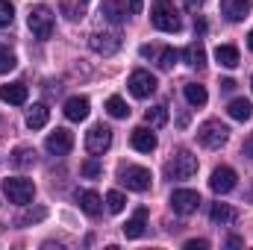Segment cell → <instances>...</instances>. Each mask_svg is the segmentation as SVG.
<instances>
[{
  "instance_id": "1",
  "label": "cell",
  "mask_w": 253,
  "mask_h": 250,
  "mask_svg": "<svg viewBox=\"0 0 253 250\" xmlns=\"http://www.w3.org/2000/svg\"><path fill=\"white\" fill-rule=\"evenodd\" d=\"M150 24L159 30V33H180V18H177V9L171 0H153V9H150Z\"/></svg>"
},
{
  "instance_id": "2",
  "label": "cell",
  "mask_w": 253,
  "mask_h": 250,
  "mask_svg": "<svg viewBox=\"0 0 253 250\" xmlns=\"http://www.w3.org/2000/svg\"><path fill=\"white\" fill-rule=\"evenodd\" d=\"M165 174L168 180H191L197 174V156L191 150H177L174 159L165 165Z\"/></svg>"
},
{
  "instance_id": "3",
  "label": "cell",
  "mask_w": 253,
  "mask_h": 250,
  "mask_svg": "<svg viewBox=\"0 0 253 250\" xmlns=\"http://www.w3.org/2000/svg\"><path fill=\"white\" fill-rule=\"evenodd\" d=\"M3 191H6V197H9V203L30 206L33 197H36V183H33V180H24V177H6V180H3Z\"/></svg>"
},
{
  "instance_id": "4",
  "label": "cell",
  "mask_w": 253,
  "mask_h": 250,
  "mask_svg": "<svg viewBox=\"0 0 253 250\" xmlns=\"http://www.w3.org/2000/svg\"><path fill=\"white\" fill-rule=\"evenodd\" d=\"M27 27L33 30V36L39 42H47L53 36V15H50V9L47 6H33L30 15H27Z\"/></svg>"
},
{
  "instance_id": "5",
  "label": "cell",
  "mask_w": 253,
  "mask_h": 250,
  "mask_svg": "<svg viewBox=\"0 0 253 250\" xmlns=\"http://www.w3.org/2000/svg\"><path fill=\"white\" fill-rule=\"evenodd\" d=\"M150 171L141 168V165H121L118 168V183L126 186L129 191H147L150 188Z\"/></svg>"
},
{
  "instance_id": "6",
  "label": "cell",
  "mask_w": 253,
  "mask_h": 250,
  "mask_svg": "<svg viewBox=\"0 0 253 250\" xmlns=\"http://www.w3.org/2000/svg\"><path fill=\"white\" fill-rule=\"evenodd\" d=\"M227 138H230V129L221 124V121H206V124L197 129V141H200L203 147H209V150L224 147V144H227Z\"/></svg>"
},
{
  "instance_id": "7",
  "label": "cell",
  "mask_w": 253,
  "mask_h": 250,
  "mask_svg": "<svg viewBox=\"0 0 253 250\" xmlns=\"http://www.w3.org/2000/svg\"><path fill=\"white\" fill-rule=\"evenodd\" d=\"M126 88H129L132 97L144 100V97H150V94L156 91V77H153L150 71H132L129 80H126Z\"/></svg>"
},
{
  "instance_id": "8",
  "label": "cell",
  "mask_w": 253,
  "mask_h": 250,
  "mask_svg": "<svg viewBox=\"0 0 253 250\" xmlns=\"http://www.w3.org/2000/svg\"><path fill=\"white\" fill-rule=\"evenodd\" d=\"M109 144H112V129H109V126L94 124L88 132H85V147H88V153L100 156V153L109 150Z\"/></svg>"
},
{
  "instance_id": "9",
  "label": "cell",
  "mask_w": 253,
  "mask_h": 250,
  "mask_svg": "<svg viewBox=\"0 0 253 250\" xmlns=\"http://www.w3.org/2000/svg\"><path fill=\"white\" fill-rule=\"evenodd\" d=\"M197 206H200V194L191 188H177L171 194V209L177 215H191V212H197Z\"/></svg>"
},
{
  "instance_id": "10",
  "label": "cell",
  "mask_w": 253,
  "mask_h": 250,
  "mask_svg": "<svg viewBox=\"0 0 253 250\" xmlns=\"http://www.w3.org/2000/svg\"><path fill=\"white\" fill-rule=\"evenodd\" d=\"M44 147L53 153V156H68L71 153V147H74V135H71V129H53L50 135H47V141H44Z\"/></svg>"
},
{
  "instance_id": "11",
  "label": "cell",
  "mask_w": 253,
  "mask_h": 250,
  "mask_svg": "<svg viewBox=\"0 0 253 250\" xmlns=\"http://www.w3.org/2000/svg\"><path fill=\"white\" fill-rule=\"evenodd\" d=\"M88 44H91L94 53H100V56H112V53L121 47V36H118V33H94V36L88 39Z\"/></svg>"
},
{
  "instance_id": "12",
  "label": "cell",
  "mask_w": 253,
  "mask_h": 250,
  "mask_svg": "<svg viewBox=\"0 0 253 250\" xmlns=\"http://www.w3.org/2000/svg\"><path fill=\"white\" fill-rule=\"evenodd\" d=\"M236 171L233 168H227V165H221V168H215L212 171V177H209V188L212 191H218V194H227V191H233L236 188Z\"/></svg>"
},
{
  "instance_id": "13",
  "label": "cell",
  "mask_w": 253,
  "mask_h": 250,
  "mask_svg": "<svg viewBox=\"0 0 253 250\" xmlns=\"http://www.w3.org/2000/svg\"><path fill=\"white\" fill-rule=\"evenodd\" d=\"M129 144L138 153H150V150H156V132H150L147 126H135L132 135H129Z\"/></svg>"
},
{
  "instance_id": "14",
  "label": "cell",
  "mask_w": 253,
  "mask_h": 250,
  "mask_svg": "<svg viewBox=\"0 0 253 250\" xmlns=\"http://www.w3.org/2000/svg\"><path fill=\"white\" fill-rule=\"evenodd\" d=\"M77 203H80V209H83L85 215H91V218H97V215L103 212V200H100L97 191H88V188L77 191Z\"/></svg>"
},
{
  "instance_id": "15",
  "label": "cell",
  "mask_w": 253,
  "mask_h": 250,
  "mask_svg": "<svg viewBox=\"0 0 253 250\" xmlns=\"http://www.w3.org/2000/svg\"><path fill=\"white\" fill-rule=\"evenodd\" d=\"M253 0H221V12L227 21H245L251 12Z\"/></svg>"
},
{
  "instance_id": "16",
  "label": "cell",
  "mask_w": 253,
  "mask_h": 250,
  "mask_svg": "<svg viewBox=\"0 0 253 250\" xmlns=\"http://www.w3.org/2000/svg\"><path fill=\"white\" fill-rule=\"evenodd\" d=\"M27 85L24 83H6V85H0V100L3 103H12V106H21V103H27Z\"/></svg>"
},
{
  "instance_id": "17",
  "label": "cell",
  "mask_w": 253,
  "mask_h": 250,
  "mask_svg": "<svg viewBox=\"0 0 253 250\" xmlns=\"http://www.w3.org/2000/svg\"><path fill=\"white\" fill-rule=\"evenodd\" d=\"M65 118L68 121H85L88 118V97H68L65 100Z\"/></svg>"
},
{
  "instance_id": "18",
  "label": "cell",
  "mask_w": 253,
  "mask_h": 250,
  "mask_svg": "<svg viewBox=\"0 0 253 250\" xmlns=\"http://www.w3.org/2000/svg\"><path fill=\"white\" fill-rule=\"evenodd\" d=\"M209 218H212V224H218V227H227V224H236L239 212H236L230 203H212V209H209Z\"/></svg>"
},
{
  "instance_id": "19",
  "label": "cell",
  "mask_w": 253,
  "mask_h": 250,
  "mask_svg": "<svg viewBox=\"0 0 253 250\" xmlns=\"http://www.w3.org/2000/svg\"><path fill=\"white\" fill-rule=\"evenodd\" d=\"M144 227H147V209L141 206V209H135V215L124 224V236L126 239H138V236H144Z\"/></svg>"
},
{
  "instance_id": "20",
  "label": "cell",
  "mask_w": 253,
  "mask_h": 250,
  "mask_svg": "<svg viewBox=\"0 0 253 250\" xmlns=\"http://www.w3.org/2000/svg\"><path fill=\"white\" fill-rule=\"evenodd\" d=\"M100 12H103V18L109 24H124V18H126V6L121 0H103L100 3Z\"/></svg>"
},
{
  "instance_id": "21",
  "label": "cell",
  "mask_w": 253,
  "mask_h": 250,
  "mask_svg": "<svg viewBox=\"0 0 253 250\" xmlns=\"http://www.w3.org/2000/svg\"><path fill=\"white\" fill-rule=\"evenodd\" d=\"M180 56L186 59V65H189V68H197V71L206 65V50H203V44H200V42H191V44L183 50V53H180Z\"/></svg>"
},
{
  "instance_id": "22",
  "label": "cell",
  "mask_w": 253,
  "mask_h": 250,
  "mask_svg": "<svg viewBox=\"0 0 253 250\" xmlns=\"http://www.w3.org/2000/svg\"><path fill=\"white\" fill-rule=\"evenodd\" d=\"M215 59H218V65H224V68H236V65L242 62V56H239V47H236V44H218Z\"/></svg>"
},
{
  "instance_id": "23",
  "label": "cell",
  "mask_w": 253,
  "mask_h": 250,
  "mask_svg": "<svg viewBox=\"0 0 253 250\" xmlns=\"http://www.w3.org/2000/svg\"><path fill=\"white\" fill-rule=\"evenodd\" d=\"M50 121V109L44 106V103H36L30 112H27V126L30 129H42V126H47Z\"/></svg>"
},
{
  "instance_id": "24",
  "label": "cell",
  "mask_w": 253,
  "mask_h": 250,
  "mask_svg": "<svg viewBox=\"0 0 253 250\" xmlns=\"http://www.w3.org/2000/svg\"><path fill=\"white\" fill-rule=\"evenodd\" d=\"M227 112H230V118H233V121H251L253 106H251V100H245V97H236V100L227 106Z\"/></svg>"
},
{
  "instance_id": "25",
  "label": "cell",
  "mask_w": 253,
  "mask_h": 250,
  "mask_svg": "<svg viewBox=\"0 0 253 250\" xmlns=\"http://www.w3.org/2000/svg\"><path fill=\"white\" fill-rule=\"evenodd\" d=\"M186 100H189L194 109H200V106H206V100H209V94H206V88L203 85H197V83H186Z\"/></svg>"
},
{
  "instance_id": "26",
  "label": "cell",
  "mask_w": 253,
  "mask_h": 250,
  "mask_svg": "<svg viewBox=\"0 0 253 250\" xmlns=\"http://www.w3.org/2000/svg\"><path fill=\"white\" fill-rule=\"evenodd\" d=\"M12 165H15V168H30V165H36V150H33V147H18V150L12 153Z\"/></svg>"
},
{
  "instance_id": "27",
  "label": "cell",
  "mask_w": 253,
  "mask_h": 250,
  "mask_svg": "<svg viewBox=\"0 0 253 250\" xmlns=\"http://www.w3.org/2000/svg\"><path fill=\"white\" fill-rule=\"evenodd\" d=\"M106 112H109L112 118H129V106H126L124 97H118V94H112V97L106 100Z\"/></svg>"
},
{
  "instance_id": "28",
  "label": "cell",
  "mask_w": 253,
  "mask_h": 250,
  "mask_svg": "<svg viewBox=\"0 0 253 250\" xmlns=\"http://www.w3.org/2000/svg\"><path fill=\"white\" fill-rule=\"evenodd\" d=\"M144 121L150 126H165L168 124V106H153L144 112Z\"/></svg>"
},
{
  "instance_id": "29",
  "label": "cell",
  "mask_w": 253,
  "mask_h": 250,
  "mask_svg": "<svg viewBox=\"0 0 253 250\" xmlns=\"http://www.w3.org/2000/svg\"><path fill=\"white\" fill-rule=\"evenodd\" d=\"M124 206H126V197L121 194V191H109V194H106V209H109L112 215L124 212Z\"/></svg>"
},
{
  "instance_id": "30",
  "label": "cell",
  "mask_w": 253,
  "mask_h": 250,
  "mask_svg": "<svg viewBox=\"0 0 253 250\" xmlns=\"http://www.w3.org/2000/svg\"><path fill=\"white\" fill-rule=\"evenodd\" d=\"M177 59H180V53H177L174 47H165V50L159 53V68H165V71H171Z\"/></svg>"
},
{
  "instance_id": "31",
  "label": "cell",
  "mask_w": 253,
  "mask_h": 250,
  "mask_svg": "<svg viewBox=\"0 0 253 250\" xmlns=\"http://www.w3.org/2000/svg\"><path fill=\"white\" fill-rule=\"evenodd\" d=\"M15 65H18L15 53H12V50H6V47H0V74H9Z\"/></svg>"
},
{
  "instance_id": "32",
  "label": "cell",
  "mask_w": 253,
  "mask_h": 250,
  "mask_svg": "<svg viewBox=\"0 0 253 250\" xmlns=\"http://www.w3.org/2000/svg\"><path fill=\"white\" fill-rule=\"evenodd\" d=\"M12 18H15V6L9 0H0V27H9Z\"/></svg>"
},
{
  "instance_id": "33",
  "label": "cell",
  "mask_w": 253,
  "mask_h": 250,
  "mask_svg": "<svg viewBox=\"0 0 253 250\" xmlns=\"http://www.w3.org/2000/svg\"><path fill=\"white\" fill-rule=\"evenodd\" d=\"M83 174H85V177H100V174H103V165H100L97 159H88V162L83 165Z\"/></svg>"
},
{
  "instance_id": "34",
  "label": "cell",
  "mask_w": 253,
  "mask_h": 250,
  "mask_svg": "<svg viewBox=\"0 0 253 250\" xmlns=\"http://www.w3.org/2000/svg\"><path fill=\"white\" fill-rule=\"evenodd\" d=\"M44 215H47L44 209H36V212H27V215H21V218H18V224H21V227H27V224H36V221H42Z\"/></svg>"
},
{
  "instance_id": "35",
  "label": "cell",
  "mask_w": 253,
  "mask_h": 250,
  "mask_svg": "<svg viewBox=\"0 0 253 250\" xmlns=\"http://www.w3.org/2000/svg\"><path fill=\"white\" fill-rule=\"evenodd\" d=\"M206 248H209L206 239H191V242H186V250H206Z\"/></svg>"
},
{
  "instance_id": "36",
  "label": "cell",
  "mask_w": 253,
  "mask_h": 250,
  "mask_svg": "<svg viewBox=\"0 0 253 250\" xmlns=\"http://www.w3.org/2000/svg\"><path fill=\"white\" fill-rule=\"evenodd\" d=\"M233 88H236V80H230V77L221 80V91H233Z\"/></svg>"
},
{
  "instance_id": "37",
  "label": "cell",
  "mask_w": 253,
  "mask_h": 250,
  "mask_svg": "<svg viewBox=\"0 0 253 250\" xmlns=\"http://www.w3.org/2000/svg\"><path fill=\"white\" fill-rule=\"evenodd\" d=\"M194 33H197V36H203V33H206V21H200V18H197V21H194Z\"/></svg>"
},
{
  "instance_id": "38",
  "label": "cell",
  "mask_w": 253,
  "mask_h": 250,
  "mask_svg": "<svg viewBox=\"0 0 253 250\" xmlns=\"http://www.w3.org/2000/svg\"><path fill=\"white\" fill-rule=\"evenodd\" d=\"M183 3H186V6H189L191 12H197V9H200V6H203V0H183Z\"/></svg>"
},
{
  "instance_id": "39",
  "label": "cell",
  "mask_w": 253,
  "mask_h": 250,
  "mask_svg": "<svg viewBox=\"0 0 253 250\" xmlns=\"http://www.w3.org/2000/svg\"><path fill=\"white\" fill-rule=\"evenodd\" d=\"M227 245H230V248H242V245H245V242H242V239H239V236H230V239H227Z\"/></svg>"
},
{
  "instance_id": "40",
  "label": "cell",
  "mask_w": 253,
  "mask_h": 250,
  "mask_svg": "<svg viewBox=\"0 0 253 250\" xmlns=\"http://www.w3.org/2000/svg\"><path fill=\"white\" fill-rule=\"evenodd\" d=\"M129 12L138 15V12H141V0H129Z\"/></svg>"
},
{
  "instance_id": "41",
  "label": "cell",
  "mask_w": 253,
  "mask_h": 250,
  "mask_svg": "<svg viewBox=\"0 0 253 250\" xmlns=\"http://www.w3.org/2000/svg\"><path fill=\"white\" fill-rule=\"evenodd\" d=\"M245 153H248V156H251V159H253V138H251V141H248V147H245Z\"/></svg>"
},
{
  "instance_id": "42",
  "label": "cell",
  "mask_w": 253,
  "mask_h": 250,
  "mask_svg": "<svg viewBox=\"0 0 253 250\" xmlns=\"http://www.w3.org/2000/svg\"><path fill=\"white\" fill-rule=\"evenodd\" d=\"M248 47H251V50H253V30H251V33H248Z\"/></svg>"
},
{
  "instance_id": "43",
  "label": "cell",
  "mask_w": 253,
  "mask_h": 250,
  "mask_svg": "<svg viewBox=\"0 0 253 250\" xmlns=\"http://www.w3.org/2000/svg\"><path fill=\"white\" fill-rule=\"evenodd\" d=\"M251 85H253V80H251Z\"/></svg>"
}]
</instances>
